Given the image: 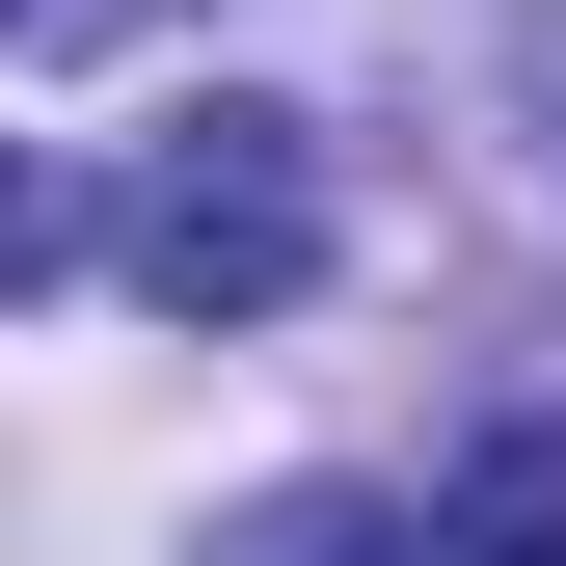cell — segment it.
<instances>
[{
	"mask_svg": "<svg viewBox=\"0 0 566 566\" xmlns=\"http://www.w3.org/2000/svg\"><path fill=\"white\" fill-rule=\"evenodd\" d=\"M108 270H135L163 324H270V297L324 270V163H297V108H189L163 163H135Z\"/></svg>",
	"mask_w": 566,
	"mask_h": 566,
	"instance_id": "obj_1",
	"label": "cell"
},
{
	"mask_svg": "<svg viewBox=\"0 0 566 566\" xmlns=\"http://www.w3.org/2000/svg\"><path fill=\"white\" fill-rule=\"evenodd\" d=\"M217 566H459V513H405V485H270Z\"/></svg>",
	"mask_w": 566,
	"mask_h": 566,
	"instance_id": "obj_2",
	"label": "cell"
},
{
	"mask_svg": "<svg viewBox=\"0 0 566 566\" xmlns=\"http://www.w3.org/2000/svg\"><path fill=\"white\" fill-rule=\"evenodd\" d=\"M459 566H566V405H539L485 485H459Z\"/></svg>",
	"mask_w": 566,
	"mask_h": 566,
	"instance_id": "obj_3",
	"label": "cell"
},
{
	"mask_svg": "<svg viewBox=\"0 0 566 566\" xmlns=\"http://www.w3.org/2000/svg\"><path fill=\"white\" fill-rule=\"evenodd\" d=\"M28 270H54V163H0V297H28Z\"/></svg>",
	"mask_w": 566,
	"mask_h": 566,
	"instance_id": "obj_4",
	"label": "cell"
},
{
	"mask_svg": "<svg viewBox=\"0 0 566 566\" xmlns=\"http://www.w3.org/2000/svg\"><path fill=\"white\" fill-rule=\"evenodd\" d=\"M0 28H28V54H82V28H135V0H0Z\"/></svg>",
	"mask_w": 566,
	"mask_h": 566,
	"instance_id": "obj_5",
	"label": "cell"
}]
</instances>
